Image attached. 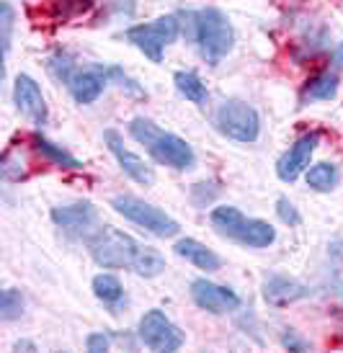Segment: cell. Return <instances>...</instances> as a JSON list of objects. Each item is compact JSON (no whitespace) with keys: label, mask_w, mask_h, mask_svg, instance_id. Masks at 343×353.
Returning <instances> with one entry per match:
<instances>
[{"label":"cell","mask_w":343,"mask_h":353,"mask_svg":"<svg viewBox=\"0 0 343 353\" xmlns=\"http://www.w3.org/2000/svg\"><path fill=\"white\" fill-rule=\"evenodd\" d=\"M188 26H191V39H194L196 50L204 62L217 65L233 52L235 34H233V26L222 10L204 8L188 13Z\"/></svg>","instance_id":"1"},{"label":"cell","mask_w":343,"mask_h":353,"mask_svg":"<svg viewBox=\"0 0 343 353\" xmlns=\"http://www.w3.org/2000/svg\"><path fill=\"white\" fill-rule=\"evenodd\" d=\"M129 132L139 145H145L147 152L155 157L157 163L176 168V170H186L194 165V150L186 145V139L157 129L150 119H135L129 124Z\"/></svg>","instance_id":"2"},{"label":"cell","mask_w":343,"mask_h":353,"mask_svg":"<svg viewBox=\"0 0 343 353\" xmlns=\"http://www.w3.org/2000/svg\"><path fill=\"white\" fill-rule=\"evenodd\" d=\"M212 227L233 243L245 248H268L276 240V230L264 219H248L235 206H217L212 212Z\"/></svg>","instance_id":"3"},{"label":"cell","mask_w":343,"mask_h":353,"mask_svg":"<svg viewBox=\"0 0 343 353\" xmlns=\"http://www.w3.org/2000/svg\"><path fill=\"white\" fill-rule=\"evenodd\" d=\"M88 248L93 261L104 268H132L142 245L114 227H104L88 240Z\"/></svg>","instance_id":"4"},{"label":"cell","mask_w":343,"mask_h":353,"mask_svg":"<svg viewBox=\"0 0 343 353\" xmlns=\"http://www.w3.org/2000/svg\"><path fill=\"white\" fill-rule=\"evenodd\" d=\"M111 206H114L121 216H127L129 222L145 227L147 232H153V235H157V237H173L178 232V222L173 216H168L163 209L147 204L142 199L117 196L111 201Z\"/></svg>","instance_id":"5"},{"label":"cell","mask_w":343,"mask_h":353,"mask_svg":"<svg viewBox=\"0 0 343 353\" xmlns=\"http://www.w3.org/2000/svg\"><path fill=\"white\" fill-rule=\"evenodd\" d=\"M215 127L235 142H253L261 132V121L253 106L243 101H225L215 111Z\"/></svg>","instance_id":"6"},{"label":"cell","mask_w":343,"mask_h":353,"mask_svg":"<svg viewBox=\"0 0 343 353\" xmlns=\"http://www.w3.org/2000/svg\"><path fill=\"white\" fill-rule=\"evenodd\" d=\"M127 39L139 52H145L153 62H160L163 59V50L178 39V19L176 16H163V19L153 21V23L132 26L127 31Z\"/></svg>","instance_id":"7"},{"label":"cell","mask_w":343,"mask_h":353,"mask_svg":"<svg viewBox=\"0 0 343 353\" xmlns=\"http://www.w3.org/2000/svg\"><path fill=\"white\" fill-rule=\"evenodd\" d=\"M139 341L153 351H178L184 345V333L160 310H150L139 320Z\"/></svg>","instance_id":"8"},{"label":"cell","mask_w":343,"mask_h":353,"mask_svg":"<svg viewBox=\"0 0 343 353\" xmlns=\"http://www.w3.org/2000/svg\"><path fill=\"white\" fill-rule=\"evenodd\" d=\"M104 142L108 145V150H111V152H114V157L119 160L121 170H124L132 181H137V183H142V186H150V183L155 181L153 168L147 165L142 157L135 155V152L124 145V139H121V134H119V132H114V129H106V132H104Z\"/></svg>","instance_id":"9"},{"label":"cell","mask_w":343,"mask_h":353,"mask_svg":"<svg viewBox=\"0 0 343 353\" xmlns=\"http://www.w3.org/2000/svg\"><path fill=\"white\" fill-rule=\"evenodd\" d=\"M317 142H320V134H317V132H307V134H302V137L297 139L292 148H289V152L276 163V173H279V178L286 181V183L297 181L300 173L310 165V157H313Z\"/></svg>","instance_id":"10"},{"label":"cell","mask_w":343,"mask_h":353,"mask_svg":"<svg viewBox=\"0 0 343 353\" xmlns=\"http://www.w3.org/2000/svg\"><path fill=\"white\" fill-rule=\"evenodd\" d=\"M191 296L194 302L202 307V310H209V312H233L240 307V296L233 292V289H225V286H217L212 281H204L199 279L191 284Z\"/></svg>","instance_id":"11"},{"label":"cell","mask_w":343,"mask_h":353,"mask_svg":"<svg viewBox=\"0 0 343 353\" xmlns=\"http://www.w3.org/2000/svg\"><path fill=\"white\" fill-rule=\"evenodd\" d=\"M13 99H16V106L26 119H31L34 124H44L47 121V103H44V96H41L37 80L29 78V75H19L16 78V88H13Z\"/></svg>","instance_id":"12"},{"label":"cell","mask_w":343,"mask_h":353,"mask_svg":"<svg viewBox=\"0 0 343 353\" xmlns=\"http://www.w3.org/2000/svg\"><path fill=\"white\" fill-rule=\"evenodd\" d=\"M108 75H111V72L104 70V68H98V65L86 68V70H78V72L72 75V80L68 83L72 99L78 101V103H93V101L104 93V88H106Z\"/></svg>","instance_id":"13"},{"label":"cell","mask_w":343,"mask_h":353,"mask_svg":"<svg viewBox=\"0 0 343 353\" xmlns=\"http://www.w3.org/2000/svg\"><path fill=\"white\" fill-rule=\"evenodd\" d=\"M176 253L181 258H186L188 263H194L196 268H202V271H217L219 268V255L212 253L206 245H202L199 240H191V237H184V240H178L176 243Z\"/></svg>","instance_id":"14"},{"label":"cell","mask_w":343,"mask_h":353,"mask_svg":"<svg viewBox=\"0 0 343 353\" xmlns=\"http://www.w3.org/2000/svg\"><path fill=\"white\" fill-rule=\"evenodd\" d=\"M52 219L65 230H86L96 222V209L90 204H75V206H62L52 212Z\"/></svg>","instance_id":"15"},{"label":"cell","mask_w":343,"mask_h":353,"mask_svg":"<svg viewBox=\"0 0 343 353\" xmlns=\"http://www.w3.org/2000/svg\"><path fill=\"white\" fill-rule=\"evenodd\" d=\"M266 302L271 304H286V302H294V299H300L304 294V289L297 281L292 279H284V276H276L271 281H266Z\"/></svg>","instance_id":"16"},{"label":"cell","mask_w":343,"mask_h":353,"mask_svg":"<svg viewBox=\"0 0 343 353\" xmlns=\"http://www.w3.org/2000/svg\"><path fill=\"white\" fill-rule=\"evenodd\" d=\"M176 88L181 90V96H186L191 103H196V106H204L206 99H209V93H206V85L199 80V75L196 72H191V70H181V72H176Z\"/></svg>","instance_id":"17"},{"label":"cell","mask_w":343,"mask_h":353,"mask_svg":"<svg viewBox=\"0 0 343 353\" xmlns=\"http://www.w3.org/2000/svg\"><path fill=\"white\" fill-rule=\"evenodd\" d=\"M338 93V78H335L333 72H323V75H317L313 78L302 90V101H331Z\"/></svg>","instance_id":"18"},{"label":"cell","mask_w":343,"mask_h":353,"mask_svg":"<svg viewBox=\"0 0 343 353\" xmlns=\"http://www.w3.org/2000/svg\"><path fill=\"white\" fill-rule=\"evenodd\" d=\"M93 292H96V296L101 302L111 304V307L121 302V296H124V289L119 284V279L111 274H98L93 279Z\"/></svg>","instance_id":"19"},{"label":"cell","mask_w":343,"mask_h":353,"mask_svg":"<svg viewBox=\"0 0 343 353\" xmlns=\"http://www.w3.org/2000/svg\"><path fill=\"white\" fill-rule=\"evenodd\" d=\"M135 271H137L139 276H145V279H150V276H157L166 271V258L157 253V250H153V248L142 245L137 253V261H135V265H132Z\"/></svg>","instance_id":"20"},{"label":"cell","mask_w":343,"mask_h":353,"mask_svg":"<svg viewBox=\"0 0 343 353\" xmlns=\"http://www.w3.org/2000/svg\"><path fill=\"white\" fill-rule=\"evenodd\" d=\"M34 145H37V150H39L41 155L47 157V160H52V163H55V165H59V168H72V170H75V168H80V165H83V163H80V160H75V157H72V155H68V152H65V150H59L57 145H52V142H49V139L39 137V134H37V137H34Z\"/></svg>","instance_id":"21"},{"label":"cell","mask_w":343,"mask_h":353,"mask_svg":"<svg viewBox=\"0 0 343 353\" xmlns=\"http://www.w3.org/2000/svg\"><path fill=\"white\" fill-rule=\"evenodd\" d=\"M338 181V170L331 163H320L307 170V186H313L315 191H331Z\"/></svg>","instance_id":"22"},{"label":"cell","mask_w":343,"mask_h":353,"mask_svg":"<svg viewBox=\"0 0 343 353\" xmlns=\"http://www.w3.org/2000/svg\"><path fill=\"white\" fill-rule=\"evenodd\" d=\"M0 173L6 181H21V178L29 176V168H26V157L21 155V150H8L3 155L0 163Z\"/></svg>","instance_id":"23"},{"label":"cell","mask_w":343,"mask_h":353,"mask_svg":"<svg viewBox=\"0 0 343 353\" xmlns=\"http://www.w3.org/2000/svg\"><path fill=\"white\" fill-rule=\"evenodd\" d=\"M90 6H93V0H52V10H55L57 21H70L75 16H83L90 10Z\"/></svg>","instance_id":"24"},{"label":"cell","mask_w":343,"mask_h":353,"mask_svg":"<svg viewBox=\"0 0 343 353\" xmlns=\"http://www.w3.org/2000/svg\"><path fill=\"white\" fill-rule=\"evenodd\" d=\"M23 312V296L16 289H6L3 296H0V317L8 323V320H16Z\"/></svg>","instance_id":"25"},{"label":"cell","mask_w":343,"mask_h":353,"mask_svg":"<svg viewBox=\"0 0 343 353\" xmlns=\"http://www.w3.org/2000/svg\"><path fill=\"white\" fill-rule=\"evenodd\" d=\"M49 72L59 80V83H70L72 75H75V65H72V57L65 54V52H57L55 57L49 59Z\"/></svg>","instance_id":"26"},{"label":"cell","mask_w":343,"mask_h":353,"mask_svg":"<svg viewBox=\"0 0 343 353\" xmlns=\"http://www.w3.org/2000/svg\"><path fill=\"white\" fill-rule=\"evenodd\" d=\"M0 26H3V52L8 54L10 50V31H13V8H10L8 3H3L0 6Z\"/></svg>","instance_id":"27"},{"label":"cell","mask_w":343,"mask_h":353,"mask_svg":"<svg viewBox=\"0 0 343 353\" xmlns=\"http://www.w3.org/2000/svg\"><path fill=\"white\" fill-rule=\"evenodd\" d=\"M276 212H279V219L286 222V225H300V222H302V216H300V212L294 209V204L289 201V199H279Z\"/></svg>","instance_id":"28"},{"label":"cell","mask_w":343,"mask_h":353,"mask_svg":"<svg viewBox=\"0 0 343 353\" xmlns=\"http://www.w3.org/2000/svg\"><path fill=\"white\" fill-rule=\"evenodd\" d=\"M86 345H88V351H93V353L108 351V345H111V338H108L106 333H90L88 341H86Z\"/></svg>","instance_id":"29"},{"label":"cell","mask_w":343,"mask_h":353,"mask_svg":"<svg viewBox=\"0 0 343 353\" xmlns=\"http://www.w3.org/2000/svg\"><path fill=\"white\" fill-rule=\"evenodd\" d=\"M333 62H335V68H343V44H338L333 50Z\"/></svg>","instance_id":"30"}]
</instances>
